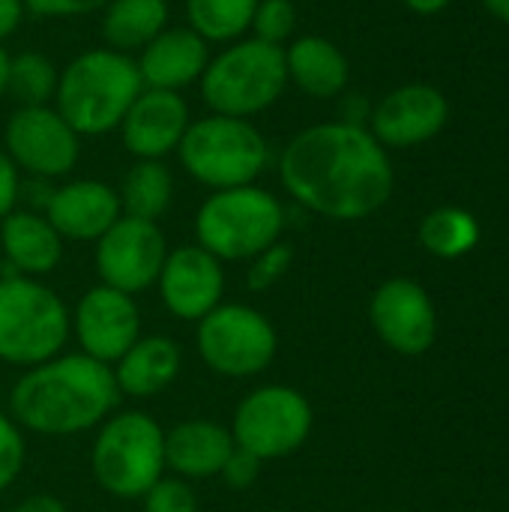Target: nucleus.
I'll use <instances>...</instances> for the list:
<instances>
[{"label": "nucleus", "instance_id": "9", "mask_svg": "<svg viewBox=\"0 0 509 512\" xmlns=\"http://www.w3.org/2000/svg\"><path fill=\"white\" fill-rule=\"evenodd\" d=\"M198 357L222 378H255L279 351V336L270 318L246 303H219L198 321Z\"/></svg>", "mask_w": 509, "mask_h": 512}, {"label": "nucleus", "instance_id": "40", "mask_svg": "<svg viewBox=\"0 0 509 512\" xmlns=\"http://www.w3.org/2000/svg\"><path fill=\"white\" fill-rule=\"evenodd\" d=\"M9 57H12V54H6V51H3V45H0V96L6 93V78H9Z\"/></svg>", "mask_w": 509, "mask_h": 512}, {"label": "nucleus", "instance_id": "23", "mask_svg": "<svg viewBox=\"0 0 509 512\" xmlns=\"http://www.w3.org/2000/svg\"><path fill=\"white\" fill-rule=\"evenodd\" d=\"M183 369V351L171 336H141L114 366L120 396L153 399L165 393Z\"/></svg>", "mask_w": 509, "mask_h": 512}, {"label": "nucleus", "instance_id": "11", "mask_svg": "<svg viewBox=\"0 0 509 512\" xmlns=\"http://www.w3.org/2000/svg\"><path fill=\"white\" fill-rule=\"evenodd\" d=\"M3 150L36 180L66 177L81 156V135L54 105H18L3 129Z\"/></svg>", "mask_w": 509, "mask_h": 512}, {"label": "nucleus", "instance_id": "18", "mask_svg": "<svg viewBox=\"0 0 509 512\" xmlns=\"http://www.w3.org/2000/svg\"><path fill=\"white\" fill-rule=\"evenodd\" d=\"M42 213L63 240L96 243L123 216V207L111 183L81 177L51 189Z\"/></svg>", "mask_w": 509, "mask_h": 512}, {"label": "nucleus", "instance_id": "10", "mask_svg": "<svg viewBox=\"0 0 509 512\" xmlns=\"http://www.w3.org/2000/svg\"><path fill=\"white\" fill-rule=\"evenodd\" d=\"M315 426L312 402L288 387V384H267L243 396L231 420L234 447L258 456L261 462L285 459L297 453Z\"/></svg>", "mask_w": 509, "mask_h": 512}, {"label": "nucleus", "instance_id": "1", "mask_svg": "<svg viewBox=\"0 0 509 512\" xmlns=\"http://www.w3.org/2000/svg\"><path fill=\"white\" fill-rule=\"evenodd\" d=\"M279 180L300 207L333 222H360L390 201L396 171L366 126L330 120L300 129L282 147Z\"/></svg>", "mask_w": 509, "mask_h": 512}, {"label": "nucleus", "instance_id": "5", "mask_svg": "<svg viewBox=\"0 0 509 512\" xmlns=\"http://www.w3.org/2000/svg\"><path fill=\"white\" fill-rule=\"evenodd\" d=\"M72 312L63 297L33 276H0V360L33 369L63 354Z\"/></svg>", "mask_w": 509, "mask_h": 512}, {"label": "nucleus", "instance_id": "37", "mask_svg": "<svg viewBox=\"0 0 509 512\" xmlns=\"http://www.w3.org/2000/svg\"><path fill=\"white\" fill-rule=\"evenodd\" d=\"M9 512H69L66 504L60 498H51V495H30L24 498L21 504H15Z\"/></svg>", "mask_w": 509, "mask_h": 512}, {"label": "nucleus", "instance_id": "28", "mask_svg": "<svg viewBox=\"0 0 509 512\" xmlns=\"http://www.w3.org/2000/svg\"><path fill=\"white\" fill-rule=\"evenodd\" d=\"M60 69L51 63V57L39 51H21L9 57V78L6 93L18 105H51L57 93Z\"/></svg>", "mask_w": 509, "mask_h": 512}, {"label": "nucleus", "instance_id": "2", "mask_svg": "<svg viewBox=\"0 0 509 512\" xmlns=\"http://www.w3.org/2000/svg\"><path fill=\"white\" fill-rule=\"evenodd\" d=\"M120 405L108 363L87 354H57L27 369L9 393V417L36 435L66 438L99 429Z\"/></svg>", "mask_w": 509, "mask_h": 512}, {"label": "nucleus", "instance_id": "41", "mask_svg": "<svg viewBox=\"0 0 509 512\" xmlns=\"http://www.w3.org/2000/svg\"><path fill=\"white\" fill-rule=\"evenodd\" d=\"M0 276H3V255H0Z\"/></svg>", "mask_w": 509, "mask_h": 512}, {"label": "nucleus", "instance_id": "27", "mask_svg": "<svg viewBox=\"0 0 509 512\" xmlns=\"http://www.w3.org/2000/svg\"><path fill=\"white\" fill-rule=\"evenodd\" d=\"M480 222L462 207H438L420 222V246L444 261H456L477 249Z\"/></svg>", "mask_w": 509, "mask_h": 512}, {"label": "nucleus", "instance_id": "20", "mask_svg": "<svg viewBox=\"0 0 509 512\" xmlns=\"http://www.w3.org/2000/svg\"><path fill=\"white\" fill-rule=\"evenodd\" d=\"M231 453V429L213 420H183L165 432V471L180 480L219 477Z\"/></svg>", "mask_w": 509, "mask_h": 512}, {"label": "nucleus", "instance_id": "7", "mask_svg": "<svg viewBox=\"0 0 509 512\" xmlns=\"http://www.w3.org/2000/svg\"><path fill=\"white\" fill-rule=\"evenodd\" d=\"M177 159L195 183L216 192L258 183L270 165V144L252 120L207 114L189 123Z\"/></svg>", "mask_w": 509, "mask_h": 512}, {"label": "nucleus", "instance_id": "36", "mask_svg": "<svg viewBox=\"0 0 509 512\" xmlns=\"http://www.w3.org/2000/svg\"><path fill=\"white\" fill-rule=\"evenodd\" d=\"M24 3L21 0H0V45L21 27L24 21Z\"/></svg>", "mask_w": 509, "mask_h": 512}, {"label": "nucleus", "instance_id": "29", "mask_svg": "<svg viewBox=\"0 0 509 512\" xmlns=\"http://www.w3.org/2000/svg\"><path fill=\"white\" fill-rule=\"evenodd\" d=\"M294 30H297L294 0H258L255 15H252V27H249V33L255 39L285 48L294 39Z\"/></svg>", "mask_w": 509, "mask_h": 512}, {"label": "nucleus", "instance_id": "19", "mask_svg": "<svg viewBox=\"0 0 509 512\" xmlns=\"http://www.w3.org/2000/svg\"><path fill=\"white\" fill-rule=\"evenodd\" d=\"M135 63H138L144 87L180 93L183 87L201 81L210 63V45L186 24L183 27L168 24L156 39H150L138 51Z\"/></svg>", "mask_w": 509, "mask_h": 512}, {"label": "nucleus", "instance_id": "39", "mask_svg": "<svg viewBox=\"0 0 509 512\" xmlns=\"http://www.w3.org/2000/svg\"><path fill=\"white\" fill-rule=\"evenodd\" d=\"M483 6H486L489 15H495L498 21L509 24V0H483Z\"/></svg>", "mask_w": 509, "mask_h": 512}, {"label": "nucleus", "instance_id": "4", "mask_svg": "<svg viewBox=\"0 0 509 512\" xmlns=\"http://www.w3.org/2000/svg\"><path fill=\"white\" fill-rule=\"evenodd\" d=\"M198 87L210 114L252 120L273 108L288 90L285 48L255 36L228 42L219 54H210Z\"/></svg>", "mask_w": 509, "mask_h": 512}, {"label": "nucleus", "instance_id": "22", "mask_svg": "<svg viewBox=\"0 0 509 512\" xmlns=\"http://www.w3.org/2000/svg\"><path fill=\"white\" fill-rule=\"evenodd\" d=\"M0 255L18 276H48L63 258V237L39 210H12L0 219Z\"/></svg>", "mask_w": 509, "mask_h": 512}, {"label": "nucleus", "instance_id": "34", "mask_svg": "<svg viewBox=\"0 0 509 512\" xmlns=\"http://www.w3.org/2000/svg\"><path fill=\"white\" fill-rule=\"evenodd\" d=\"M30 15L42 18H75V15H93L102 12L108 0H21Z\"/></svg>", "mask_w": 509, "mask_h": 512}, {"label": "nucleus", "instance_id": "31", "mask_svg": "<svg viewBox=\"0 0 509 512\" xmlns=\"http://www.w3.org/2000/svg\"><path fill=\"white\" fill-rule=\"evenodd\" d=\"M144 512H198V495L189 480L180 477H159L147 495L141 498Z\"/></svg>", "mask_w": 509, "mask_h": 512}, {"label": "nucleus", "instance_id": "32", "mask_svg": "<svg viewBox=\"0 0 509 512\" xmlns=\"http://www.w3.org/2000/svg\"><path fill=\"white\" fill-rule=\"evenodd\" d=\"M24 459H27L24 429L9 414H0V492L21 477Z\"/></svg>", "mask_w": 509, "mask_h": 512}, {"label": "nucleus", "instance_id": "17", "mask_svg": "<svg viewBox=\"0 0 509 512\" xmlns=\"http://www.w3.org/2000/svg\"><path fill=\"white\" fill-rule=\"evenodd\" d=\"M189 123L192 114L183 93L144 87L120 123V138L135 159H165L177 153Z\"/></svg>", "mask_w": 509, "mask_h": 512}, {"label": "nucleus", "instance_id": "16", "mask_svg": "<svg viewBox=\"0 0 509 512\" xmlns=\"http://www.w3.org/2000/svg\"><path fill=\"white\" fill-rule=\"evenodd\" d=\"M162 306L180 321H201L225 297V267L198 243L168 249L156 279Z\"/></svg>", "mask_w": 509, "mask_h": 512}, {"label": "nucleus", "instance_id": "6", "mask_svg": "<svg viewBox=\"0 0 509 512\" xmlns=\"http://www.w3.org/2000/svg\"><path fill=\"white\" fill-rule=\"evenodd\" d=\"M285 231L282 201L258 183L216 189L195 213L198 246L222 264L252 261L267 246L279 243Z\"/></svg>", "mask_w": 509, "mask_h": 512}, {"label": "nucleus", "instance_id": "35", "mask_svg": "<svg viewBox=\"0 0 509 512\" xmlns=\"http://www.w3.org/2000/svg\"><path fill=\"white\" fill-rule=\"evenodd\" d=\"M18 198H21V171L15 168V162L0 144V219L15 210Z\"/></svg>", "mask_w": 509, "mask_h": 512}, {"label": "nucleus", "instance_id": "3", "mask_svg": "<svg viewBox=\"0 0 509 512\" xmlns=\"http://www.w3.org/2000/svg\"><path fill=\"white\" fill-rule=\"evenodd\" d=\"M141 90L144 81L135 57L102 45L75 54L60 69L51 105L81 138H96L120 129Z\"/></svg>", "mask_w": 509, "mask_h": 512}, {"label": "nucleus", "instance_id": "24", "mask_svg": "<svg viewBox=\"0 0 509 512\" xmlns=\"http://www.w3.org/2000/svg\"><path fill=\"white\" fill-rule=\"evenodd\" d=\"M168 18V0H108L102 6L99 33L105 48L135 54L168 27Z\"/></svg>", "mask_w": 509, "mask_h": 512}, {"label": "nucleus", "instance_id": "38", "mask_svg": "<svg viewBox=\"0 0 509 512\" xmlns=\"http://www.w3.org/2000/svg\"><path fill=\"white\" fill-rule=\"evenodd\" d=\"M411 12H417V15H438L441 9H447L453 0H402Z\"/></svg>", "mask_w": 509, "mask_h": 512}, {"label": "nucleus", "instance_id": "14", "mask_svg": "<svg viewBox=\"0 0 509 512\" xmlns=\"http://www.w3.org/2000/svg\"><path fill=\"white\" fill-rule=\"evenodd\" d=\"M72 333L81 354L114 366L141 339V312L132 294L108 285H93L75 306Z\"/></svg>", "mask_w": 509, "mask_h": 512}, {"label": "nucleus", "instance_id": "30", "mask_svg": "<svg viewBox=\"0 0 509 512\" xmlns=\"http://www.w3.org/2000/svg\"><path fill=\"white\" fill-rule=\"evenodd\" d=\"M294 264V249L288 243H273L267 246L264 252H258L252 261H249V270H246V285L249 291L261 294V291H270L273 285H279L285 279V273L291 270Z\"/></svg>", "mask_w": 509, "mask_h": 512}, {"label": "nucleus", "instance_id": "33", "mask_svg": "<svg viewBox=\"0 0 509 512\" xmlns=\"http://www.w3.org/2000/svg\"><path fill=\"white\" fill-rule=\"evenodd\" d=\"M261 468H264V462H261L258 456H252V453H246V450L234 447V453L228 456V462H225V468H222V474H219V477L225 480V486H228V489H234V492H246V489H252V486L258 483Z\"/></svg>", "mask_w": 509, "mask_h": 512}, {"label": "nucleus", "instance_id": "8", "mask_svg": "<svg viewBox=\"0 0 509 512\" xmlns=\"http://www.w3.org/2000/svg\"><path fill=\"white\" fill-rule=\"evenodd\" d=\"M90 468L111 498L141 501L165 477V429L144 411H114L96 429Z\"/></svg>", "mask_w": 509, "mask_h": 512}, {"label": "nucleus", "instance_id": "12", "mask_svg": "<svg viewBox=\"0 0 509 512\" xmlns=\"http://www.w3.org/2000/svg\"><path fill=\"white\" fill-rule=\"evenodd\" d=\"M168 258L165 234L156 222L120 216L96 240V273L99 282L123 294H141L156 285Z\"/></svg>", "mask_w": 509, "mask_h": 512}, {"label": "nucleus", "instance_id": "26", "mask_svg": "<svg viewBox=\"0 0 509 512\" xmlns=\"http://www.w3.org/2000/svg\"><path fill=\"white\" fill-rule=\"evenodd\" d=\"M258 0H186V27L207 45H228L249 33Z\"/></svg>", "mask_w": 509, "mask_h": 512}, {"label": "nucleus", "instance_id": "25", "mask_svg": "<svg viewBox=\"0 0 509 512\" xmlns=\"http://www.w3.org/2000/svg\"><path fill=\"white\" fill-rule=\"evenodd\" d=\"M123 216L159 222L174 198V177L165 159H135L117 186Z\"/></svg>", "mask_w": 509, "mask_h": 512}, {"label": "nucleus", "instance_id": "21", "mask_svg": "<svg viewBox=\"0 0 509 512\" xmlns=\"http://www.w3.org/2000/svg\"><path fill=\"white\" fill-rule=\"evenodd\" d=\"M288 84H294L309 99H336L351 81V63L345 51L318 33L294 36L285 45Z\"/></svg>", "mask_w": 509, "mask_h": 512}, {"label": "nucleus", "instance_id": "13", "mask_svg": "<svg viewBox=\"0 0 509 512\" xmlns=\"http://www.w3.org/2000/svg\"><path fill=\"white\" fill-rule=\"evenodd\" d=\"M369 321L378 339L402 357L426 354L438 336V312L429 291L405 276L378 285L369 303Z\"/></svg>", "mask_w": 509, "mask_h": 512}, {"label": "nucleus", "instance_id": "15", "mask_svg": "<svg viewBox=\"0 0 509 512\" xmlns=\"http://www.w3.org/2000/svg\"><path fill=\"white\" fill-rule=\"evenodd\" d=\"M450 120L447 96L423 81L390 90L369 114V132L387 150H408L432 141Z\"/></svg>", "mask_w": 509, "mask_h": 512}]
</instances>
